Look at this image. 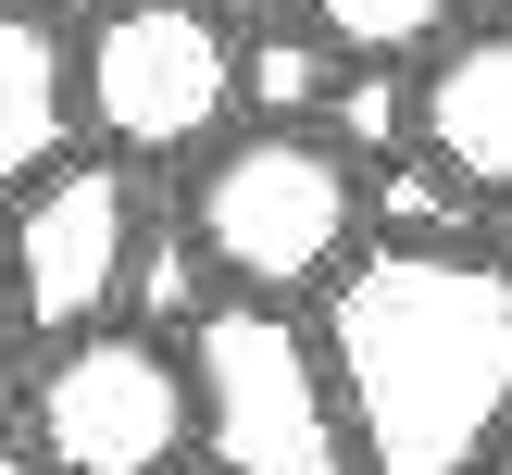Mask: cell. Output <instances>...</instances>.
<instances>
[{"mask_svg":"<svg viewBox=\"0 0 512 475\" xmlns=\"http://www.w3.org/2000/svg\"><path fill=\"white\" fill-rule=\"evenodd\" d=\"M413 113L463 200H512V25H463L438 63H413Z\"/></svg>","mask_w":512,"mask_h":475,"instance_id":"52a82bcc","label":"cell"},{"mask_svg":"<svg viewBox=\"0 0 512 475\" xmlns=\"http://www.w3.org/2000/svg\"><path fill=\"white\" fill-rule=\"evenodd\" d=\"M25 388H38V375H25L13 350H0V450H25Z\"/></svg>","mask_w":512,"mask_h":475,"instance_id":"8fae6325","label":"cell"},{"mask_svg":"<svg viewBox=\"0 0 512 475\" xmlns=\"http://www.w3.org/2000/svg\"><path fill=\"white\" fill-rule=\"evenodd\" d=\"M338 63H438L463 38V0H288Z\"/></svg>","mask_w":512,"mask_h":475,"instance_id":"9c48e42d","label":"cell"},{"mask_svg":"<svg viewBox=\"0 0 512 475\" xmlns=\"http://www.w3.org/2000/svg\"><path fill=\"white\" fill-rule=\"evenodd\" d=\"M200 13H225V25H275L288 0H200Z\"/></svg>","mask_w":512,"mask_h":475,"instance_id":"7c38bea8","label":"cell"},{"mask_svg":"<svg viewBox=\"0 0 512 475\" xmlns=\"http://www.w3.org/2000/svg\"><path fill=\"white\" fill-rule=\"evenodd\" d=\"M25 450H38V475H188L200 463L188 350L150 325L63 338L25 388Z\"/></svg>","mask_w":512,"mask_h":475,"instance_id":"5b68a950","label":"cell"},{"mask_svg":"<svg viewBox=\"0 0 512 475\" xmlns=\"http://www.w3.org/2000/svg\"><path fill=\"white\" fill-rule=\"evenodd\" d=\"M0 475H38V450H0Z\"/></svg>","mask_w":512,"mask_h":475,"instance_id":"9a60e30c","label":"cell"},{"mask_svg":"<svg viewBox=\"0 0 512 475\" xmlns=\"http://www.w3.org/2000/svg\"><path fill=\"white\" fill-rule=\"evenodd\" d=\"M0 338H13V263H0Z\"/></svg>","mask_w":512,"mask_h":475,"instance_id":"5bb4252c","label":"cell"},{"mask_svg":"<svg viewBox=\"0 0 512 475\" xmlns=\"http://www.w3.org/2000/svg\"><path fill=\"white\" fill-rule=\"evenodd\" d=\"M325 375L363 475H488L512 438V263L475 238L400 250L375 238L313 300Z\"/></svg>","mask_w":512,"mask_h":475,"instance_id":"6da1fadb","label":"cell"},{"mask_svg":"<svg viewBox=\"0 0 512 475\" xmlns=\"http://www.w3.org/2000/svg\"><path fill=\"white\" fill-rule=\"evenodd\" d=\"M138 250H150V200H138V163L113 150H75L63 175L0 213V263H13V338H100L125 325V288H138Z\"/></svg>","mask_w":512,"mask_h":475,"instance_id":"8992f818","label":"cell"},{"mask_svg":"<svg viewBox=\"0 0 512 475\" xmlns=\"http://www.w3.org/2000/svg\"><path fill=\"white\" fill-rule=\"evenodd\" d=\"M75 125H88V88H75V38L25 0H0V213H13L38 175L75 163Z\"/></svg>","mask_w":512,"mask_h":475,"instance_id":"ba28073f","label":"cell"},{"mask_svg":"<svg viewBox=\"0 0 512 475\" xmlns=\"http://www.w3.org/2000/svg\"><path fill=\"white\" fill-rule=\"evenodd\" d=\"M75 88L113 163H213L250 125V25L200 0H113L75 25Z\"/></svg>","mask_w":512,"mask_h":475,"instance_id":"3957f363","label":"cell"},{"mask_svg":"<svg viewBox=\"0 0 512 475\" xmlns=\"http://www.w3.org/2000/svg\"><path fill=\"white\" fill-rule=\"evenodd\" d=\"M25 13H50V25H63V13H75V25H88V13H113V0H25Z\"/></svg>","mask_w":512,"mask_h":475,"instance_id":"4fadbf2b","label":"cell"},{"mask_svg":"<svg viewBox=\"0 0 512 475\" xmlns=\"http://www.w3.org/2000/svg\"><path fill=\"white\" fill-rule=\"evenodd\" d=\"M488 475H512V438H500V463H488Z\"/></svg>","mask_w":512,"mask_h":475,"instance_id":"2e32d148","label":"cell"},{"mask_svg":"<svg viewBox=\"0 0 512 475\" xmlns=\"http://www.w3.org/2000/svg\"><path fill=\"white\" fill-rule=\"evenodd\" d=\"M188 388H200V475H363L325 338L288 300H225L188 338Z\"/></svg>","mask_w":512,"mask_h":475,"instance_id":"277c9868","label":"cell"},{"mask_svg":"<svg viewBox=\"0 0 512 475\" xmlns=\"http://www.w3.org/2000/svg\"><path fill=\"white\" fill-rule=\"evenodd\" d=\"M338 50L313 38L300 13H275V25H250V125H325V100H338Z\"/></svg>","mask_w":512,"mask_h":475,"instance_id":"30bf717a","label":"cell"},{"mask_svg":"<svg viewBox=\"0 0 512 475\" xmlns=\"http://www.w3.org/2000/svg\"><path fill=\"white\" fill-rule=\"evenodd\" d=\"M200 263L225 275L238 300H325L350 263H363V225H375V175L350 163L325 125H238L213 163L188 175V213Z\"/></svg>","mask_w":512,"mask_h":475,"instance_id":"7a4b0ae2","label":"cell"}]
</instances>
